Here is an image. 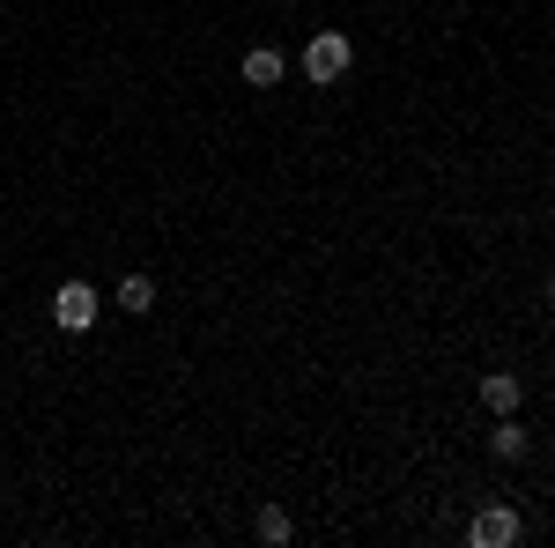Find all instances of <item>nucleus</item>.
Instances as JSON below:
<instances>
[{
	"label": "nucleus",
	"mask_w": 555,
	"mask_h": 548,
	"mask_svg": "<svg viewBox=\"0 0 555 548\" xmlns=\"http://www.w3.org/2000/svg\"><path fill=\"white\" fill-rule=\"evenodd\" d=\"M474 393H481V408H489V416H518V400H526V385H518L512 371H489Z\"/></svg>",
	"instance_id": "obj_4"
},
{
	"label": "nucleus",
	"mask_w": 555,
	"mask_h": 548,
	"mask_svg": "<svg viewBox=\"0 0 555 548\" xmlns=\"http://www.w3.org/2000/svg\"><path fill=\"white\" fill-rule=\"evenodd\" d=\"M253 534H259V541H267V548H289V541H297V519H289V511H282V505H259Z\"/></svg>",
	"instance_id": "obj_7"
},
{
	"label": "nucleus",
	"mask_w": 555,
	"mask_h": 548,
	"mask_svg": "<svg viewBox=\"0 0 555 548\" xmlns=\"http://www.w3.org/2000/svg\"><path fill=\"white\" fill-rule=\"evenodd\" d=\"M548 304H555V275H548Z\"/></svg>",
	"instance_id": "obj_9"
},
{
	"label": "nucleus",
	"mask_w": 555,
	"mask_h": 548,
	"mask_svg": "<svg viewBox=\"0 0 555 548\" xmlns=\"http://www.w3.org/2000/svg\"><path fill=\"white\" fill-rule=\"evenodd\" d=\"M237 75H245V82H253V89H274V82H282V75H289V60H282V52H274V44H253V52H245V67H237Z\"/></svg>",
	"instance_id": "obj_5"
},
{
	"label": "nucleus",
	"mask_w": 555,
	"mask_h": 548,
	"mask_svg": "<svg viewBox=\"0 0 555 548\" xmlns=\"http://www.w3.org/2000/svg\"><path fill=\"white\" fill-rule=\"evenodd\" d=\"M348 67H356V44H348L341 30H319V38L304 44V82L334 89V82H348Z\"/></svg>",
	"instance_id": "obj_1"
},
{
	"label": "nucleus",
	"mask_w": 555,
	"mask_h": 548,
	"mask_svg": "<svg viewBox=\"0 0 555 548\" xmlns=\"http://www.w3.org/2000/svg\"><path fill=\"white\" fill-rule=\"evenodd\" d=\"M156 304V282L149 275H119V311H149Z\"/></svg>",
	"instance_id": "obj_8"
},
{
	"label": "nucleus",
	"mask_w": 555,
	"mask_h": 548,
	"mask_svg": "<svg viewBox=\"0 0 555 548\" xmlns=\"http://www.w3.org/2000/svg\"><path fill=\"white\" fill-rule=\"evenodd\" d=\"M96 311H104V296L89 290V282H60V290H52V319H60V334H89Z\"/></svg>",
	"instance_id": "obj_2"
},
{
	"label": "nucleus",
	"mask_w": 555,
	"mask_h": 548,
	"mask_svg": "<svg viewBox=\"0 0 555 548\" xmlns=\"http://www.w3.org/2000/svg\"><path fill=\"white\" fill-rule=\"evenodd\" d=\"M489 453H496V460H526V453H533V430H526L518 416H496V430H489Z\"/></svg>",
	"instance_id": "obj_6"
},
{
	"label": "nucleus",
	"mask_w": 555,
	"mask_h": 548,
	"mask_svg": "<svg viewBox=\"0 0 555 548\" xmlns=\"http://www.w3.org/2000/svg\"><path fill=\"white\" fill-rule=\"evenodd\" d=\"M518 534H526V526H518L512 505H481V511L467 519V541H474V548H512Z\"/></svg>",
	"instance_id": "obj_3"
}]
</instances>
